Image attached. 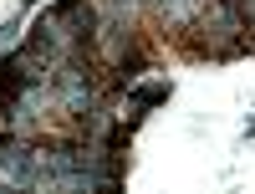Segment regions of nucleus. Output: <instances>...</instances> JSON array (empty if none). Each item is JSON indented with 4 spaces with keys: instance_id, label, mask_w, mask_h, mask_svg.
I'll list each match as a JSON object with an SVG mask.
<instances>
[{
    "instance_id": "obj_1",
    "label": "nucleus",
    "mask_w": 255,
    "mask_h": 194,
    "mask_svg": "<svg viewBox=\"0 0 255 194\" xmlns=\"http://www.w3.org/2000/svg\"><path fill=\"white\" fill-rule=\"evenodd\" d=\"M133 102L138 107H158V102H168V87H143V92H133Z\"/></svg>"
}]
</instances>
